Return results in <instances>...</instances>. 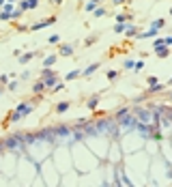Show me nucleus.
<instances>
[{
    "mask_svg": "<svg viewBox=\"0 0 172 187\" xmlns=\"http://www.w3.org/2000/svg\"><path fill=\"white\" fill-rule=\"evenodd\" d=\"M32 110H34V105H32V103H17V108L11 112L9 121H11V123H17V121H22L26 114H30Z\"/></svg>",
    "mask_w": 172,
    "mask_h": 187,
    "instance_id": "obj_1",
    "label": "nucleus"
},
{
    "mask_svg": "<svg viewBox=\"0 0 172 187\" xmlns=\"http://www.w3.org/2000/svg\"><path fill=\"white\" fill-rule=\"evenodd\" d=\"M95 129H97V133H116V121L114 118H101V121H97V125H95Z\"/></svg>",
    "mask_w": 172,
    "mask_h": 187,
    "instance_id": "obj_2",
    "label": "nucleus"
},
{
    "mask_svg": "<svg viewBox=\"0 0 172 187\" xmlns=\"http://www.w3.org/2000/svg\"><path fill=\"white\" fill-rule=\"evenodd\" d=\"M155 54H157L159 58H166V56L170 54V47H168V45H157V47H155Z\"/></svg>",
    "mask_w": 172,
    "mask_h": 187,
    "instance_id": "obj_3",
    "label": "nucleus"
},
{
    "mask_svg": "<svg viewBox=\"0 0 172 187\" xmlns=\"http://www.w3.org/2000/svg\"><path fill=\"white\" fill-rule=\"evenodd\" d=\"M39 4V0H22L20 7H22V11H26V9H34Z\"/></svg>",
    "mask_w": 172,
    "mask_h": 187,
    "instance_id": "obj_4",
    "label": "nucleus"
},
{
    "mask_svg": "<svg viewBox=\"0 0 172 187\" xmlns=\"http://www.w3.org/2000/svg\"><path fill=\"white\" fill-rule=\"evenodd\" d=\"M157 30L159 28H153V26H151V30H146L144 34H135V37H138V39H151V37H155V34H157Z\"/></svg>",
    "mask_w": 172,
    "mask_h": 187,
    "instance_id": "obj_5",
    "label": "nucleus"
},
{
    "mask_svg": "<svg viewBox=\"0 0 172 187\" xmlns=\"http://www.w3.org/2000/svg\"><path fill=\"white\" fill-rule=\"evenodd\" d=\"M54 22H56V17H48L45 22H39V24H34L32 28H34V30H39V28H45V26H50V24H54Z\"/></svg>",
    "mask_w": 172,
    "mask_h": 187,
    "instance_id": "obj_6",
    "label": "nucleus"
},
{
    "mask_svg": "<svg viewBox=\"0 0 172 187\" xmlns=\"http://www.w3.org/2000/svg\"><path fill=\"white\" fill-rule=\"evenodd\" d=\"M97 69H99V65H97V62H95V65H88V67H86V69L82 71V75H84V77H86V75H93Z\"/></svg>",
    "mask_w": 172,
    "mask_h": 187,
    "instance_id": "obj_7",
    "label": "nucleus"
},
{
    "mask_svg": "<svg viewBox=\"0 0 172 187\" xmlns=\"http://www.w3.org/2000/svg\"><path fill=\"white\" fill-rule=\"evenodd\" d=\"M73 54V45H60V56H71Z\"/></svg>",
    "mask_w": 172,
    "mask_h": 187,
    "instance_id": "obj_8",
    "label": "nucleus"
},
{
    "mask_svg": "<svg viewBox=\"0 0 172 187\" xmlns=\"http://www.w3.org/2000/svg\"><path fill=\"white\" fill-rule=\"evenodd\" d=\"M97 103H99V97L95 95V97H90V99L86 101V108H88V110H95V108H97Z\"/></svg>",
    "mask_w": 172,
    "mask_h": 187,
    "instance_id": "obj_9",
    "label": "nucleus"
},
{
    "mask_svg": "<svg viewBox=\"0 0 172 187\" xmlns=\"http://www.w3.org/2000/svg\"><path fill=\"white\" fill-rule=\"evenodd\" d=\"M43 91H45V82H43V80L32 86V93H34V95H39V93H43Z\"/></svg>",
    "mask_w": 172,
    "mask_h": 187,
    "instance_id": "obj_10",
    "label": "nucleus"
},
{
    "mask_svg": "<svg viewBox=\"0 0 172 187\" xmlns=\"http://www.w3.org/2000/svg\"><path fill=\"white\" fill-rule=\"evenodd\" d=\"M67 110H69V101H60V103L56 105V112H58V114H65Z\"/></svg>",
    "mask_w": 172,
    "mask_h": 187,
    "instance_id": "obj_11",
    "label": "nucleus"
},
{
    "mask_svg": "<svg viewBox=\"0 0 172 187\" xmlns=\"http://www.w3.org/2000/svg\"><path fill=\"white\" fill-rule=\"evenodd\" d=\"M32 56H37V52H28V54H20V62H28Z\"/></svg>",
    "mask_w": 172,
    "mask_h": 187,
    "instance_id": "obj_12",
    "label": "nucleus"
},
{
    "mask_svg": "<svg viewBox=\"0 0 172 187\" xmlns=\"http://www.w3.org/2000/svg\"><path fill=\"white\" fill-rule=\"evenodd\" d=\"M161 91H164V86H161L159 82L153 84V86H149V93H161Z\"/></svg>",
    "mask_w": 172,
    "mask_h": 187,
    "instance_id": "obj_13",
    "label": "nucleus"
},
{
    "mask_svg": "<svg viewBox=\"0 0 172 187\" xmlns=\"http://www.w3.org/2000/svg\"><path fill=\"white\" fill-rule=\"evenodd\" d=\"M0 20H2V22L11 20V11H4V9H2V11H0Z\"/></svg>",
    "mask_w": 172,
    "mask_h": 187,
    "instance_id": "obj_14",
    "label": "nucleus"
},
{
    "mask_svg": "<svg viewBox=\"0 0 172 187\" xmlns=\"http://www.w3.org/2000/svg\"><path fill=\"white\" fill-rule=\"evenodd\" d=\"M125 30H127V26H125V24H119V22H116V26H114V32H125Z\"/></svg>",
    "mask_w": 172,
    "mask_h": 187,
    "instance_id": "obj_15",
    "label": "nucleus"
},
{
    "mask_svg": "<svg viewBox=\"0 0 172 187\" xmlns=\"http://www.w3.org/2000/svg\"><path fill=\"white\" fill-rule=\"evenodd\" d=\"M129 110L127 108H121V110H116V118H123V116H127Z\"/></svg>",
    "mask_w": 172,
    "mask_h": 187,
    "instance_id": "obj_16",
    "label": "nucleus"
},
{
    "mask_svg": "<svg viewBox=\"0 0 172 187\" xmlns=\"http://www.w3.org/2000/svg\"><path fill=\"white\" fill-rule=\"evenodd\" d=\"M54 62H56V56H48V58L43 60V65H45V67H52Z\"/></svg>",
    "mask_w": 172,
    "mask_h": 187,
    "instance_id": "obj_17",
    "label": "nucleus"
},
{
    "mask_svg": "<svg viewBox=\"0 0 172 187\" xmlns=\"http://www.w3.org/2000/svg\"><path fill=\"white\" fill-rule=\"evenodd\" d=\"M125 20H129V15H125V13H119V15H116V22H119V24H123Z\"/></svg>",
    "mask_w": 172,
    "mask_h": 187,
    "instance_id": "obj_18",
    "label": "nucleus"
},
{
    "mask_svg": "<svg viewBox=\"0 0 172 187\" xmlns=\"http://www.w3.org/2000/svg\"><path fill=\"white\" fill-rule=\"evenodd\" d=\"M116 75H119V69H112V71H108V77H110V80H116Z\"/></svg>",
    "mask_w": 172,
    "mask_h": 187,
    "instance_id": "obj_19",
    "label": "nucleus"
},
{
    "mask_svg": "<svg viewBox=\"0 0 172 187\" xmlns=\"http://www.w3.org/2000/svg\"><path fill=\"white\" fill-rule=\"evenodd\" d=\"M95 9H97V2H95V0H93V2H88V4H86V11H95Z\"/></svg>",
    "mask_w": 172,
    "mask_h": 187,
    "instance_id": "obj_20",
    "label": "nucleus"
},
{
    "mask_svg": "<svg viewBox=\"0 0 172 187\" xmlns=\"http://www.w3.org/2000/svg\"><path fill=\"white\" fill-rule=\"evenodd\" d=\"M161 26H164V20H155L153 22V28H161Z\"/></svg>",
    "mask_w": 172,
    "mask_h": 187,
    "instance_id": "obj_21",
    "label": "nucleus"
},
{
    "mask_svg": "<svg viewBox=\"0 0 172 187\" xmlns=\"http://www.w3.org/2000/svg\"><path fill=\"white\" fill-rule=\"evenodd\" d=\"M142 67H144V62H142V60H138V62H133V69H135V71H140Z\"/></svg>",
    "mask_w": 172,
    "mask_h": 187,
    "instance_id": "obj_22",
    "label": "nucleus"
},
{
    "mask_svg": "<svg viewBox=\"0 0 172 187\" xmlns=\"http://www.w3.org/2000/svg\"><path fill=\"white\" fill-rule=\"evenodd\" d=\"M80 75V71H71V73H67V80H73V77H78Z\"/></svg>",
    "mask_w": 172,
    "mask_h": 187,
    "instance_id": "obj_23",
    "label": "nucleus"
},
{
    "mask_svg": "<svg viewBox=\"0 0 172 187\" xmlns=\"http://www.w3.org/2000/svg\"><path fill=\"white\" fill-rule=\"evenodd\" d=\"M157 45H164V39H155L153 41V47H157Z\"/></svg>",
    "mask_w": 172,
    "mask_h": 187,
    "instance_id": "obj_24",
    "label": "nucleus"
},
{
    "mask_svg": "<svg viewBox=\"0 0 172 187\" xmlns=\"http://www.w3.org/2000/svg\"><path fill=\"white\" fill-rule=\"evenodd\" d=\"M95 13H97L99 17H103V15H105V9H95Z\"/></svg>",
    "mask_w": 172,
    "mask_h": 187,
    "instance_id": "obj_25",
    "label": "nucleus"
},
{
    "mask_svg": "<svg viewBox=\"0 0 172 187\" xmlns=\"http://www.w3.org/2000/svg\"><path fill=\"white\" fill-rule=\"evenodd\" d=\"M48 41H50V43H58V34H52V37H50Z\"/></svg>",
    "mask_w": 172,
    "mask_h": 187,
    "instance_id": "obj_26",
    "label": "nucleus"
},
{
    "mask_svg": "<svg viewBox=\"0 0 172 187\" xmlns=\"http://www.w3.org/2000/svg\"><path fill=\"white\" fill-rule=\"evenodd\" d=\"M164 45H168V47L172 45V37H166V39H164Z\"/></svg>",
    "mask_w": 172,
    "mask_h": 187,
    "instance_id": "obj_27",
    "label": "nucleus"
},
{
    "mask_svg": "<svg viewBox=\"0 0 172 187\" xmlns=\"http://www.w3.org/2000/svg\"><path fill=\"white\" fill-rule=\"evenodd\" d=\"M112 2H114V4H123V2H125V0H112Z\"/></svg>",
    "mask_w": 172,
    "mask_h": 187,
    "instance_id": "obj_28",
    "label": "nucleus"
},
{
    "mask_svg": "<svg viewBox=\"0 0 172 187\" xmlns=\"http://www.w3.org/2000/svg\"><path fill=\"white\" fill-rule=\"evenodd\" d=\"M7 4V0H0V7H4Z\"/></svg>",
    "mask_w": 172,
    "mask_h": 187,
    "instance_id": "obj_29",
    "label": "nucleus"
},
{
    "mask_svg": "<svg viewBox=\"0 0 172 187\" xmlns=\"http://www.w3.org/2000/svg\"><path fill=\"white\" fill-rule=\"evenodd\" d=\"M168 84H170V86H172V77H170V82H168Z\"/></svg>",
    "mask_w": 172,
    "mask_h": 187,
    "instance_id": "obj_30",
    "label": "nucleus"
},
{
    "mask_svg": "<svg viewBox=\"0 0 172 187\" xmlns=\"http://www.w3.org/2000/svg\"><path fill=\"white\" fill-rule=\"evenodd\" d=\"M7 2H15V0H7Z\"/></svg>",
    "mask_w": 172,
    "mask_h": 187,
    "instance_id": "obj_31",
    "label": "nucleus"
},
{
    "mask_svg": "<svg viewBox=\"0 0 172 187\" xmlns=\"http://www.w3.org/2000/svg\"><path fill=\"white\" fill-rule=\"evenodd\" d=\"M0 95H2V88H0Z\"/></svg>",
    "mask_w": 172,
    "mask_h": 187,
    "instance_id": "obj_32",
    "label": "nucleus"
},
{
    "mask_svg": "<svg viewBox=\"0 0 172 187\" xmlns=\"http://www.w3.org/2000/svg\"><path fill=\"white\" fill-rule=\"evenodd\" d=\"M170 15H172V9H170Z\"/></svg>",
    "mask_w": 172,
    "mask_h": 187,
    "instance_id": "obj_33",
    "label": "nucleus"
},
{
    "mask_svg": "<svg viewBox=\"0 0 172 187\" xmlns=\"http://www.w3.org/2000/svg\"><path fill=\"white\" fill-rule=\"evenodd\" d=\"M95 2H99V0H95Z\"/></svg>",
    "mask_w": 172,
    "mask_h": 187,
    "instance_id": "obj_34",
    "label": "nucleus"
},
{
    "mask_svg": "<svg viewBox=\"0 0 172 187\" xmlns=\"http://www.w3.org/2000/svg\"><path fill=\"white\" fill-rule=\"evenodd\" d=\"M170 99H172V95H170Z\"/></svg>",
    "mask_w": 172,
    "mask_h": 187,
    "instance_id": "obj_35",
    "label": "nucleus"
}]
</instances>
